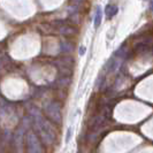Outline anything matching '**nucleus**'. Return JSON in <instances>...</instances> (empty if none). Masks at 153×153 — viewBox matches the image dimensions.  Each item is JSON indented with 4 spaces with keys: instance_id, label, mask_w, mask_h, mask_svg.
<instances>
[{
    "instance_id": "obj_1",
    "label": "nucleus",
    "mask_w": 153,
    "mask_h": 153,
    "mask_svg": "<svg viewBox=\"0 0 153 153\" xmlns=\"http://www.w3.org/2000/svg\"><path fill=\"white\" fill-rule=\"evenodd\" d=\"M30 115L42 140L47 145L52 144L55 139V131L50 124V122L47 121V119L44 117L43 114L38 111V108L36 107H32L30 109Z\"/></svg>"
},
{
    "instance_id": "obj_2",
    "label": "nucleus",
    "mask_w": 153,
    "mask_h": 153,
    "mask_svg": "<svg viewBox=\"0 0 153 153\" xmlns=\"http://www.w3.org/2000/svg\"><path fill=\"white\" fill-rule=\"evenodd\" d=\"M25 145L29 153H43V146L39 142L38 136L36 132L32 130H29L25 136Z\"/></svg>"
},
{
    "instance_id": "obj_3",
    "label": "nucleus",
    "mask_w": 153,
    "mask_h": 153,
    "mask_svg": "<svg viewBox=\"0 0 153 153\" xmlns=\"http://www.w3.org/2000/svg\"><path fill=\"white\" fill-rule=\"evenodd\" d=\"M45 113L50 120H52L54 123L61 122V106L56 101H50L45 106Z\"/></svg>"
},
{
    "instance_id": "obj_4",
    "label": "nucleus",
    "mask_w": 153,
    "mask_h": 153,
    "mask_svg": "<svg viewBox=\"0 0 153 153\" xmlns=\"http://www.w3.org/2000/svg\"><path fill=\"white\" fill-rule=\"evenodd\" d=\"M23 135L24 127L21 126L12 139V153H23Z\"/></svg>"
},
{
    "instance_id": "obj_5",
    "label": "nucleus",
    "mask_w": 153,
    "mask_h": 153,
    "mask_svg": "<svg viewBox=\"0 0 153 153\" xmlns=\"http://www.w3.org/2000/svg\"><path fill=\"white\" fill-rule=\"evenodd\" d=\"M73 61H74V60H73L71 58L65 56V58H62V59H59L55 65H56L58 69L60 70V73H62L63 76H65V75H70V74H71L73 65H74Z\"/></svg>"
},
{
    "instance_id": "obj_6",
    "label": "nucleus",
    "mask_w": 153,
    "mask_h": 153,
    "mask_svg": "<svg viewBox=\"0 0 153 153\" xmlns=\"http://www.w3.org/2000/svg\"><path fill=\"white\" fill-rule=\"evenodd\" d=\"M56 24H58L59 33H61L63 36H73L76 32V30L73 27H70L68 24H65L63 22H56Z\"/></svg>"
},
{
    "instance_id": "obj_7",
    "label": "nucleus",
    "mask_w": 153,
    "mask_h": 153,
    "mask_svg": "<svg viewBox=\"0 0 153 153\" xmlns=\"http://www.w3.org/2000/svg\"><path fill=\"white\" fill-rule=\"evenodd\" d=\"M117 12H119V9H117V7L115 5H108L107 7H106V9H105V13H106L108 19H111V17H113L114 15H116Z\"/></svg>"
},
{
    "instance_id": "obj_8",
    "label": "nucleus",
    "mask_w": 153,
    "mask_h": 153,
    "mask_svg": "<svg viewBox=\"0 0 153 153\" xmlns=\"http://www.w3.org/2000/svg\"><path fill=\"white\" fill-rule=\"evenodd\" d=\"M101 19H102V13H101V8L98 6L96 9V15H94V28H98L101 23Z\"/></svg>"
},
{
    "instance_id": "obj_9",
    "label": "nucleus",
    "mask_w": 153,
    "mask_h": 153,
    "mask_svg": "<svg viewBox=\"0 0 153 153\" xmlns=\"http://www.w3.org/2000/svg\"><path fill=\"white\" fill-rule=\"evenodd\" d=\"M73 48H74V46H73L71 43H69V42H62L61 43V51L63 53H69V52H71Z\"/></svg>"
},
{
    "instance_id": "obj_10",
    "label": "nucleus",
    "mask_w": 153,
    "mask_h": 153,
    "mask_svg": "<svg viewBox=\"0 0 153 153\" xmlns=\"http://www.w3.org/2000/svg\"><path fill=\"white\" fill-rule=\"evenodd\" d=\"M70 132H71V130H70V129H68V131H67V138H66V142H69V138H70Z\"/></svg>"
},
{
    "instance_id": "obj_11",
    "label": "nucleus",
    "mask_w": 153,
    "mask_h": 153,
    "mask_svg": "<svg viewBox=\"0 0 153 153\" xmlns=\"http://www.w3.org/2000/svg\"><path fill=\"white\" fill-rule=\"evenodd\" d=\"M84 51H85L84 47H81V48H79V54H81V55H82V54H84Z\"/></svg>"
},
{
    "instance_id": "obj_12",
    "label": "nucleus",
    "mask_w": 153,
    "mask_h": 153,
    "mask_svg": "<svg viewBox=\"0 0 153 153\" xmlns=\"http://www.w3.org/2000/svg\"><path fill=\"white\" fill-rule=\"evenodd\" d=\"M82 1H83V0H73V2H74V4H76V5H78V4H81Z\"/></svg>"
},
{
    "instance_id": "obj_13",
    "label": "nucleus",
    "mask_w": 153,
    "mask_h": 153,
    "mask_svg": "<svg viewBox=\"0 0 153 153\" xmlns=\"http://www.w3.org/2000/svg\"><path fill=\"white\" fill-rule=\"evenodd\" d=\"M150 9H151V10L153 12V0L151 1V2H150Z\"/></svg>"
}]
</instances>
